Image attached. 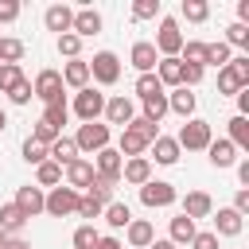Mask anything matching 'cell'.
Here are the masks:
<instances>
[{
    "instance_id": "6da1fadb",
    "label": "cell",
    "mask_w": 249,
    "mask_h": 249,
    "mask_svg": "<svg viewBox=\"0 0 249 249\" xmlns=\"http://www.w3.org/2000/svg\"><path fill=\"white\" fill-rule=\"evenodd\" d=\"M210 140H214V128H210V121H202V117L183 121V128H179V136H175V144L187 148V152H206Z\"/></svg>"
},
{
    "instance_id": "7a4b0ae2",
    "label": "cell",
    "mask_w": 249,
    "mask_h": 249,
    "mask_svg": "<svg viewBox=\"0 0 249 249\" xmlns=\"http://www.w3.org/2000/svg\"><path fill=\"white\" fill-rule=\"evenodd\" d=\"M152 47H156V54H160V58H179V51H183V31H179V19L163 16Z\"/></svg>"
},
{
    "instance_id": "3957f363",
    "label": "cell",
    "mask_w": 249,
    "mask_h": 249,
    "mask_svg": "<svg viewBox=\"0 0 249 249\" xmlns=\"http://www.w3.org/2000/svg\"><path fill=\"white\" fill-rule=\"evenodd\" d=\"M109 124H101V121H89V124H78V132L70 136L74 144H78V152H89V156H97L101 148H109Z\"/></svg>"
},
{
    "instance_id": "277c9868",
    "label": "cell",
    "mask_w": 249,
    "mask_h": 249,
    "mask_svg": "<svg viewBox=\"0 0 249 249\" xmlns=\"http://www.w3.org/2000/svg\"><path fill=\"white\" fill-rule=\"evenodd\" d=\"M78 191H70L66 183L62 187H51V195L43 198V214H51V218H70V214H78Z\"/></svg>"
},
{
    "instance_id": "5b68a950",
    "label": "cell",
    "mask_w": 249,
    "mask_h": 249,
    "mask_svg": "<svg viewBox=\"0 0 249 249\" xmlns=\"http://www.w3.org/2000/svg\"><path fill=\"white\" fill-rule=\"evenodd\" d=\"M86 66H89V78L97 86H117V78H121V58L113 51H97Z\"/></svg>"
},
{
    "instance_id": "8992f818",
    "label": "cell",
    "mask_w": 249,
    "mask_h": 249,
    "mask_svg": "<svg viewBox=\"0 0 249 249\" xmlns=\"http://www.w3.org/2000/svg\"><path fill=\"white\" fill-rule=\"evenodd\" d=\"M31 89H35V97H39L43 105H54V101H66V93H62V89H66V86H62V74H58V70H51V66L35 74V82H31Z\"/></svg>"
},
{
    "instance_id": "52a82bcc",
    "label": "cell",
    "mask_w": 249,
    "mask_h": 249,
    "mask_svg": "<svg viewBox=\"0 0 249 249\" xmlns=\"http://www.w3.org/2000/svg\"><path fill=\"white\" fill-rule=\"evenodd\" d=\"M74 117L82 121V124H89V121H97L101 113H105V93H97L93 86H86V89H78L74 93Z\"/></svg>"
},
{
    "instance_id": "ba28073f",
    "label": "cell",
    "mask_w": 249,
    "mask_h": 249,
    "mask_svg": "<svg viewBox=\"0 0 249 249\" xmlns=\"http://www.w3.org/2000/svg\"><path fill=\"white\" fill-rule=\"evenodd\" d=\"M179 198V191L167 183V179H148L144 187H140V202L148 206V210H163V206H171Z\"/></svg>"
},
{
    "instance_id": "9c48e42d",
    "label": "cell",
    "mask_w": 249,
    "mask_h": 249,
    "mask_svg": "<svg viewBox=\"0 0 249 249\" xmlns=\"http://www.w3.org/2000/svg\"><path fill=\"white\" fill-rule=\"evenodd\" d=\"M62 175H66V187L82 195V191H89V183H93V175H97V171H93V160L78 156L74 163H66V167H62Z\"/></svg>"
},
{
    "instance_id": "30bf717a",
    "label": "cell",
    "mask_w": 249,
    "mask_h": 249,
    "mask_svg": "<svg viewBox=\"0 0 249 249\" xmlns=\"http://www.w3.org/2000/svg\"><path fill=\"white\" fill-rule=\"evenodd\" d=\"M214 218V237H241V230H245V218L233 210V206H218V214H210Z\"/></svg>"
},
{
    "instance_id": "8fae6325",
    "label": "cell",
    "mask_w": 249,
    "mask_h": 249,
    "mask_svg": "<svg viewBox=\"0 0 249 249\" xmlns=\"http://www.w3.org/2000/svg\"><path fill=\"white\" fill-rule=\"evenodd\" d=\"M109 124H128L132 117H136V101L132 97H124V93H117V97H105V113H101Z\"/></svg>"
},
{
    "instance_id": "7c38bea8",
    "label": "cell",
    "mask_w": 249,
    "mask_h": 249,
    "mask_svg": "<svg viewBox=\"0 0 249 249\" xmlns=\"http://www.w3.org/2000/svg\"><path fill=\"white\" fill-rule=\"evenodd\" d=\"M128 62L136 66V74H156L160 54H156V47H152L148 39H136V43H132V51H128Z\"/></svg>"
},
{
    "instance_id": "4fadbf2b",
    "label": "cell",
    "mask_w": 249,
    "mask_h": 249,
    "mask_svg": "<svg viewBox=\"0 0 249 249\" xmlns=\"http://www.w3.org/2000/svg\"><path fill=\"white\" fill-rule=\"evenodd\" d=\"M97 31H101V12H97V8H78V12H74V23H70V35L89 39V35H97Z\"/></svg>"
},
{
    "instance_id": "5bb4252c",
    "label": "cell",
    "mask_w": 249,
    "mask_h": 249,
    "mask_svg": "<svg viewBox=\"0 0 249 249\" xmlns=\"http://www.w3.org/2000/svg\"><path fill=\"white\" fill-rule=\"evenodd\" d=\"M121 179H124L128 187H144V183L152 179V160H148V156L124 160V163H121Z\"/></svg>"
},
{
    "instance_id": "9a60e30c",
    "label": "cell",
    "mask_w": 249,
    "mask_h": 249,
    "mask_svg": "<svg viewBox=\"0 0 249 249\" xmlns=\"http://www.w3.org/2000/svg\"><path fill=\"white\" fill-rule=\"evenodd\" d=\"M183 214H187L191 222L210 218V214H214V198H210L206 191H187V195H183Z\"/></svg>"
},
{
    "instance_id": "2e32d148",
    "label": "cell",
    "mask_w": 249,
    "mask_h": 249,
    "mask_svg": "<svg viewBox=\"0 0 249 249\" xmlns=\"http://www.w3.org/2000/svg\"><path fill=\"white\" fill-rule=\"evenodd\" d=\"M43 23H47V31L66 35V31H70V23H74V8H70V4H51V8L43 12Z\"/></svg>"
},
{
    "instance_id": "e0dca14e",
    "label": "cell",
    "mask_w": 249,
    "mask_h": 249,
    "mask_svg": "<svg viewBox=\"0 0 249 249\" xmlns=\"http://www.w3.org/2000/svg\"><path fill=\"white\" fill-rule=\"evenodd\" d=\"M148 148H152L156 163H163V167H175V163H179V156H183V148L175 144V136H163V132H160V136H156Z\"/></svg>"
},
{
    "instance_id": "ac0fdd59",
    "label": "cell",
    "mask_w": 249,
    "mask_h": 249,
    "mask_svg": "<svg viewBox=\"0 0 249 249\" xmlns=\"http://www.w3.org/2000/svg\"><path fill=\"white\" fill-rule=\"evenodd\" d=\"M206 160H210L218 171H222V167H233V163H237V148H233L226 136H218V140L206 144Z\"/></svg>"
},
{
    "instance_id": "d6986e66",
    "label": "cell",
    "mask_w": 249,
    "mask_h": 249,
    "mask_svg": "<svg viewBox=\"0 0 249 249\" xmlns=\"http://www.w3.org/2000/svg\"><path fill=\"white\" fill-rule=\"evenodd\" d=\"M121 152L117 148H101L97 156H93V171L97 175H105V179H113V183H121Z\"/></svg>"
},
{
    "instance_id": "ffe728a7",
    "label": "cell",
    "mask_w": 249,
    "mask_h": 249,
    "mask_svg": "<svg viewBox=\"0 0 249 249\" xmlns=\"http://www.w3.org/2000/svg\"><path fill=\"white\" fill-rule=\"evenodd\" d=\"M43 187H35V183H27V187H19L16 191V206L23 210V218H35V214H43Z\"/></svg>"
},
{
    "instance_id": "44dd1931",
    "label": "cell",
    "mask_w": 249,
    "mask_h": 249,
    "mask_svg": "<svg viewBox=\"0 0 249 249\" xmlns=\"http://www.w3.org/2000/svg\"><path fill=\"white\" fill-rule=\"evenodd\" d=\"M58 74H62V86H70L74 93L89 86V66H86V58H70V62H66Z\"/></svg>"
},
{
    "instance_id": "7402d4cb",
    "label": "cell",
    "mask_w": 249,
    "mask_h": 249,
    "mask_svg": "<svg viewBox=\"0 0 249 249\" xmlns=\"http://www.w3.org/2000/svg\"><path fill=\"white\" fill-rule=\"evenodd\" d=\"M124 237H128V245H132V249H148V245L156 241V230H152V222H148V218H132V222L124 226Z\"/></svg>"
},
{
    "instance_id": "603a6c76",
    "label": "cell",
    "mask_w": 249,
    "mask_h": 249,
    "mask_svg": "<svg viewBox=\"0 0 249 249\" xmlns=\"http://www.w3.org/2000/svg\"><path fill=\"white\" fill-rule=\"evenodd\" d=\"M23 226H27L23 210H19L16 202H4V206H0V233H4V237H19Z\"/></svg>"
},
{
    "instance_id": "cb8c5ba5",
    "label": "cell",
    "mask_w": 249,
    "mask_h": 249,
    "mask_svg": "<svg viewBox=\"0 0 249 249\" xmlns=\"http://www.w3.org/2000/svg\"><path fill=\"white\" fill-rule=\"evenodd\" d=\"M195 105H198V97L191 93V89H175V93H167V113H179L183 121H191L195 117Z\"/></svg>"
},
{
    "instance_id": "d4e9b609",
    "label": "cell",
    "mask_w": 249,
    "mask_h": 249,
    "mask_svg": "<svg viewBox=\"0 0 249 249\" xmlns=\"http://www.w3.org/2000/svg\"><path fill=\"white\" fill-rule=\"evenodd\" d=\"M117 152H121V160H136V156H144V152H148V140H144L140 132H132V128H121Z\"/></svg>"
},
{
    "instance_id": "484cf974",
    "label": "cell",
    "mask_w": 249,
    "mask_h": 249,
    "mask_svg": "<svg viewBox=\"0 0 249 249\" xmlns=\"http://www.w3.org/2000/svg\"><path fill=\"white\" fill-rule=\"evenodd\" d=\"M78 156H82V152H78V144H74L70 136H58V140H54V144L47 148V160H51V163H58V167H66V163H74Z\"/></svg>"
},
{
    "instance_id": "4316f807",
    "label": "cell",
    "mask_w": 249,
    "mask_h": 249,
    "mask_svg": "<svg viewBox=\"0 0 249 249\" xmlns=\"http://www.w3.org/2000/svg\"><path fill=\"white\" fill-rule=\"evenodd\" d=\"M198 230H195V222L187 218V214H179V218H171V226H167V241L179 249V245H191V237H195Z\"/></svg>"
},
{
    "instance_id": "83f0119b",
    "label": "cell",
    "mask_w": 249,
    "mask_h": 249,
    "mask_svg": "<svg viewBox=\"0 0 249 249\" xmlns=\"http://www.w3.org/2000/svg\"><path fill=\"white\" fill-rule=\"evenodd\" d=\"M245 86H249V82H245L230 62L218 70V93H222V97H233V93H237V89H245Z\"/></svg>"
},
{
    "instance_id": "f1b7e54d",
    "label": "cell",
    "mask_w": 249,
    "mask_h": 249,
    "mask_svg": "<svg viewBox=\"0 0 249 249\" xmlns=\"http://www.w3.org/2000/svg\"><path fill=\"white\" fill-rule=\"evenodd\" d=\"M101 218H105L109 230H124V226L132 222V210H128V202H109V206L101 210Z\"/></svg>"
},
{
    "instance_id": "f546056e",
    "label": "cell",
    "mask_w": 249,
    "mask_h": 249,
    "mask_svg": "<svg viewBox=\"0 0 249 249\" xmlns=\"http://www.w3.org/2000/svg\"><path fill=\"white\" fill-rule=\"evenodd\" d=\"M179 70H183L179 58H160V62H156V78H160V86H163V89H167V86L179 89Z\"/></svg>"
},
{
    "instance_id": "4dcf8cb0",
    "label": "cell",
    "mask_w": 249,
    "mask_h": 249,
    "mask_svg": "<svg viewBox=\"0 0 249 249\" xmlns=\"http://www.w3.org/2000/svg\"><path fill=\"white\" fill-rule=\"evenodd\" d=\"M226 124H230V136H226V140H230L233 148H245V152H249V117H237V113H233Z\"/></svg>"
},
{
    "instance_id": "1f68e13d",
    "label": "cell",
    "mask_w": 249,
    "mask_h": 249,
    "mask_svg": "<svg viewBox=\"0 0 249 249\" xmlns=\"http://www.w3.org/2000/svg\"><path fill=\"white\" fill-rule=\"evenodd\" d=\"M179 16H183L187 23H206V19H210V4H206V0H183V4H179Z\"/></svg>"
},
{
    "instance_id": "d6a6232c",
    "label": "cell",
    "mask_w": 249,
    "mask_h": 249,
    "mask_svg": "<svg viewBox=\"0 0 249 249\" xmlns=\"http://www.w3.org/2000/svg\"><path fill=\"white\" fill-rule=\"evenodd\" d=\"M179 62H191V66H202L206 62V43L202 39H183V51H179ZM206 70V66H202Z\"/></svg>"
},
{
    "instance_id": "836d02e7",
    "label": "cell",
    "mask_w": 249,
    "mask_h": 249,
    "mask_svg": "<svg viewBox=\"0 0 249 249\" xmlns=\"http://www.w3.org/2000/svg\"><path fill=\"white\" fill-rule=\"evenodd\" d=\"M105 206H109L105 198H97L93 191H82V198H78V218H89V222H93V218H101Z\"/></svg>"
},
{
    "instance_id": "e575fe53",
    "label": "cell",
    "mask_w": 249,
    "mask_h": 249,
    "mask_svg": "<svg viewBox=\"0 0 249 249\" xmlns=\"http://www.w3.org/2000/svg\"><path fill=\"white\" fill-rule=\"evenodd\" d=\"M132 93L144 101V97H156V93H167V89L160 86V78H156V74H136V82H132Z\"/></svg>"
},
{
    "instance_id": "d590c367",
    "label": "cell",
    "mask_w": 249,
    "mask_h": 249,
    "mask_svg": "<svg viewBox=\"0 0 249 249\" xmlns=\"http://www.w3.org/2000/svg\"><path fill=\"white\" fill-rule=\"evenodd\" d=\"M39 121H47L51 128H58V132H62V124L70 121V105H66V101H54V105H43V117H39Z\"/></svg>"
},
{
    "instance_id": "8d00e7d4",
    "label": "cell",
    "mask_w": 249,
    "mask_h": 249,
    "mask_svg": "<svg viewBox=\"0 0 249 249\" xmlns=\"http://www.w3.org/2000/svg\"><path fill=\"white\" fill-rule=\"evenodd\" d=\"M35 187H62V167L58 163H39L35 167Z\"/></svg>"
},
{
    "instance_id": "74e56055",
    "label": "cell",
    "mask_w": 249,
    "mask_h": 249,
    "mask_svg": "<svg viewBox=\"0 0 249 249\" xmlns=\"http://www.w3.org/2000/svg\"><path fill=\"white\" fill-rule=\"evenodd\" d=\"M23 82V66L19 62H0V93H12Z\"/></svg>"
},
{
    "instance_id": "f35d334b",
    "label": "cell",
    "mask_w": 249,
    "mask_h": 249,
    "mask_svg": "<svg viewBox=\"0 0 249 249\" xmlns=\"http://www.w3.org/2000/svg\"><path fill=\"white\" fill-rule=\"evenodd\" d=\"M140 105H144V113H140V117H148V121H156V124H160V121L167 117V93H156V97H144Z\"/></svg>"
},
{
    "instance_id": "ab89813d",
    "label": "cell",
    "mask_w": 249,
    "mask_h": 249,
    "mask_svg": "<svg viewBox=\"0 0 249 249\" xmlns=\"http://www.w3.org/2000/svg\"><path fill=\"white\" fill-rule=\"evenodd\" d=\"M230 58H233V51L218 39V43H206V62H202V66H218V70H222Z\"/></svg>"
},
{
    "instance_id": "60d3db41",
    "label": "cell",
    "mask_w": 249,
    "mask_h": 249,
    "mask_svg": "<svg viewBox=\"0 0 249 249\" xmlns=\"http://www.w3.org/2000/svg\"><path fill=\"white\" fill-rule=\"evenodd\" d=\"M23 58V43L12 35H0V62H19Z\"/></svg>"
},
{
    "instance_id": "b9f144b4",
    "label": "cell",
    "mask_w": 249,
    "mask_h": 249,
    "mask_svg": "<svg viewBox=\"0 0 249 249\" xmlns=\"http://www.w3.org/2000/svg\"><path fill=\"white\" fill-rule=\"evenodd\" d=\"M222 43H226L230 51H233V47H249V27H245V23H230Z\"/></svg>"
},
{
    "instance_id": "7bdbcfd3",
    "label": "cell",
    "mask_w": 249,
    "mask_h": 249,
    "mask_svg": "<svg viewBox=\"0 0 249 249\" xmlns=\"http://www.w3.org/2000/svg\"><path fill=\"white\" fill-rule=\"evenodd\" d=\"M54 47H58V54H62V58H82V39H78V35H70V31H66V35H58V43H54Z\"/></svg>"
},
{
    "instance_id": "ee69618b",
    "label": "cell",
    "mask_w": 249,
    "mask_h": 249,
    "mask_svg": "<svg viewBox=\"0 0 249 249\" xmlns=\"http://www.w3.org/2000/svg\"><path fill=\"white\" fill-rule=\"evenodd\" d=\"M124 128H132V132H140V136H144L148 144H152V140L160 136V124H156V121H148V117H132V121H128Z\"/></svg>"
},
{
    "instance_id": "f6af8a7d",
    "label": "cell",
    "mask_w": 249,
    "mask_h": 249,
    "mask_svg": "<svg viewBox=\"0 0 249 249\" xmlns=\"http://www.w3.org/2000/svg\"><path fill=\"white\" fill-rule=\"evenodd\" d=\"M97 237H101V233L93 230V222H86V226H78V230H74V249H93V245H97Z\"/></svg>"
},
{
    "instance_id": "bcb514c9",
    "label": "cell",
    "mask_w": 249,
    "mask_h": 249,
    "mask_svg": "<svg viewBox=\"0 0 249 249\" xmlns=\"http://www.w3.org/2000/svg\"><path fill=\"white\" fill-rule=\"evenodd\" d=\"M23 160H27V163H35V167H39V163H47V144H39V140H31V136H27V140H23Z\"/></svg>"
},
{
    "instance_id": "7dc6e473",
    "label": "cell",
    "mask_w": 249,
    "mask_h": 249,
    "mask_svg": "<svg viewBox=\"0 0 249 249\" xmlns=\"http://www.w3.org/2000/svg\"><path fill=\"white\" fill-rule=\"evenodd\" d=\"M160 16V0H136L132 4V19H156Z\"/></svg>"
},
{
    "instance_id": "c3c4849f",
    "label": "cell",
    "mask_w": 249,
    "mask_h": 249,
    "mask_svg": "<svg viewBox=\"0 0 249 249\" xmlns=\"http://www.w3.org/2000/svg\"><path fill=\"white\" fill-rule=\"evenodd\" d=\"M31 97H35V89H31V82H27V78L8 93V101H12V105H31Z\"/></svg>"
},
{
    "instance_id": "681fc988",
    "label": "cell",
    "mask_w": 249,
    "mask_h": 249,
    "mask_svg": "<svg viewBox=\"0 0 249 249\" xmlns=\"http://www.w3.org/2000/svg\"><path fill=\"white\" fill-rule=\"evenodd\" d=\"M19 0H0V23H16L19 19Z\"/></svg>"
},
{
    "instance_id": "f907efd6",
    "label": "cell",
    "mask_w": 249,
    "mask_h": 249,
    "mask_svg": "<svg viewBox=\"0 0 249 249\" xmlns=\"http://www.w3.org/2000/svg\"><path fill=\"white\" fill-rule=\"evenodd\" d=\"M191 249H222V245H218V237H214L210 230H198V233L191 237Z\"/></svg>"
},
{
    "instance_id": "816d5d0a",
    "label": "cell",
    "mask_w": 249,
    "mask_h": 249,
    "mask_svg": "<svg viewBox=\"0 0 249 249\" xmlns=\"http://www.w3.org/2000/svg\"><path fill=\"white\" fill-rule=\"evenodd\" d=\"M233 210L245 218L249 214V187H237V195H233Z\"/></svg>"
},
{
    "instance_id": "f5cc1de1",
    "label": "cell",
    "mask_w": 249,
    "mask_h": 249,
    "mask_svg": "<svg viewBox=\"0 0 249 249\" xmlns=\"http://www.w3.org/2000/svg\"><path fill=\"white\" fill-rule=\"evenodd\" d=\"M0 249H31V245H27L23 237H4V241H0Z\"/></svg>"
},
{
    "instance_id": "db71d44e",
    "label": "cell",
    "mask_w": 249,
    "mask_h": 249,
    "mask_svg": "<svg viewBox=\"0 0 249 249\" xmlns=\"http://www.w3.org/2000/svg\"><path fill=\"white\" fill-rule=\"evenodd\" d=\"M93 249H124V241H117V237H97Z\"/></svg>"
},
{
    "instance_id": "11a10c76",
    "label": "cell",
    "mask_w": 249,
    "mask_h": 249,
    "mask_svg": "<svg viewBox=\"0 0 249 249\" xmlns=\"http://www.w3.org/2000/svg\"><path fill=\"white\" fill-rule=\"evenodd\" d=\"M237 23L249 27V0H237Z\"/></svg>"
},
{
    "instance_id": "9f6ffc18",
    "label": "cell",
    "mask_w": 249,
    "mask_h": 249,
    "mask_svg": "<svg viewBox=\"0 0 249 249\" xmlns=\"http://www.w3.org/2000/svg\"><path fill=\"white\" fill-rule=\"evenodd\" d=\"M237 179H241V187H249V160L237 163Z\"/></svg>"
},
{
    "instance_id": "6f0895ef",
    "label": "cell",
    "mask_w": 249,
    "mask_h": 249,
    "mask_svg": "<svg viewBox=\"0 0 249 249\" xmlns=\"http://www.w3.org/2000/svg\"><path fill=\"white\" fill-rule=\"evenodd\" d=\"M148 249H175V245H171V241H167V237H156V241H152V245H148Z\"/></svg>"
},
{
    "instance_id": "680465c9",
    "label": "cell",
    "mask_w": 249,
    "mask_h": 249,
    "mask_svg": "<svg viewBox=\"0 0 249 249\" xmlns=\"http://www.w3.org/2000/svg\"><path fill=\"white\" fill-rule=\"evenodd\" d=\"M4 128H8V113L0 109V132H4Z\"/></svg>"
},
{
    "instance_id": "91938a15",
    "label": "cell",
    "mask_w": 249,
    "mask_h": 249,
    "mask_svg": "<svg viewBox=\"0 0 249 249\" xmlns=\"http://www.w3.org/2000/svg\"><path fill=\"white\" fill-rule=\"evenodd\" d=\"M0 241H4V233H0Z\"/></svg>"
}]
</instances>
